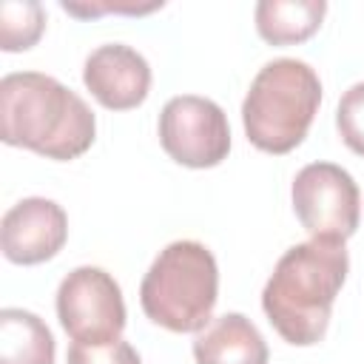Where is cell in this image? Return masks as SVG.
Here are the masks:
<instances>
[{"mask_svg": "<svg viewBox=\"0 0 364 364\" xmlns=\"http://www.w3.org/2000/svg\"><path fill=\"white\" fill-rule=\"evenodd\" d=\"M347 270L350 256L341 239H307L287 247L262 290V310L273 330L296 347L318 344Z\"/></svg>", "mask_w": 364, "mask_h": 364, "instance_id": "6da1fadb", "label": "cell"}, {"mask_svg": "<svg viewBox=\"0 0 364 364\" xmlns=\"http://www.w3.org/2000/svg\"><path fill=\"white\" fill-rule=\"evenodd\" d=\"M0 136L46 159L82 156L97 136L94 111L80 94L40 71H14L0 80Z\"/></svg>", "mask_w": 364, "mask_h": 364, "instance_id": "7a4b0ae2", "label": "cell"}, {"mask_svg": "<svg viewBox=\"0 0 364 364\" xmlns=\"http://www.w3.org/2000/svg\"><path fill=\"white\" fill-rule=\"evenodd\" d=\"M318 105L321 80L304 60H270L259 68L245 94V136L264 154H290L304 142Z\"/></svg>", "mask_w": 364, "mask_h": 364, "instance_id": "3957f363", "label": "cell"}, {"mask_svg": "<svg viewBox=\"0 0 364 364\" xmlns=\"http://www.w3.org/2000/svg\"><path fill=\"white\" fill-rule=\"evenodd\" d=\"M219 299V267L213 253L193 239L159 250L139 284L145 316L171 333H202Z\"/></svg>", "mask_w": 364, "mask_h": 364, "instance_id": "277c9868", "label": "cell"}, {"mask_svg": "<svg viewBox=\"0 0 364 364\" xmlns=\"http://www.w3.org/2000/svg\"><path fill=\"white\" fill-rule=\"evenodd\" d=\"M57 318L74 344H111L125 330V299L102 267H74L57 287Z\"/></svg>", "mask_w": 364, "mask_h": 364, "instance_id": "5b68a950", "label": "cell"}, {"mask_svg": "<svg viewBox=\"0 0 364 364\" xmlns=\"http://www.w3.org/2000/svg\"><path fill=\"white\" fill-rule=\"evenodd\" d=\"M290 199L296 219L310 233V239H341L347 242L361 216V193L350 171L336 162L304 165L293 185Z\"/></svg>", "mask_w": 364, "mask_h": 364, "instance_id": "8992f818", "label": "cell"}, {"mask_svg": "<svg viewBox=\"0 0 364 364\" xmlns=\"http://www.w3.org/2000/svg\"><path fill=\"white\" fill-rule=\"evenodd\" d=\"M159 142L165 154L185 168H216L230 151V125L225 111L196 94L171 97L159 114Z\"/></svg>", "mask_w": 364, "mask_h": 364, "instance_id": "52a82bcc", "label": "cell"}, {"mask_svg": "<svg viewBox=\"0 0 364 364\" xmlns=\"http://www.w3.org/2000/svg\"><path fill=\"white\" fill-rule=\"evenodd\" d=\"M68 239L65 210L46 196H28L11 205L0 222L3 256L14 264H40L54 259Z\"/></svg>", "mask_w": 364, "mask_h": 364, "instance_id": "ba28073f", "label": "cell"}, {"mask_svg": "<svg viewBox=\"0 0 364 364\" xmlns=\"http://www.w3.org/2000/svg\"><path fill=\"white\" fill-rule=\"evenodd\" d=\"M82 82L102 108L131 111L142 105L151 91V65L136 48L105 43L85 57Z\"/></svg>", "mask_w": 364, "mask_h": 364, "instance_id": "9c48e42d", "label": "cell"}, {"mask_svg": "<svg viewBox=\"0 0 364 364\" xmlns=\"http://www.w3.org/2000/svg\"><path fill=\"white\" fill-rule=\"evenodd\" d=\"M196 364H267V341L259 327L242 313L213 318L193 338Z\"/></svg>", "mask_w": 364, "mask_h": 364, "instance_id": "30bf717a", "label": "cell"}, {"mask_svg": "<svg viewBox=\"0 0 364 364\" xmlns=\"http://www.w3.org/2000/svg\"><path fill=\"white\" fill-rule=\"evenodd\" d=\"M324 14V0H262L256 3V31L270 46H296L321 28Z\"/></svg>", "mask_w": 364, "mask_h": 364, "instance_id": "8fae6325", "label": "cell"}, {"mask_svg": "<svg viewBox=\"0 0 364 364\" xmlns=\"http://www.w3.org/2000/svg\"><path fill=\"white\" fill-rule=\"evenodd\" d=\"M57 347L48 324L23 307L0 310V364H54Z\"/></svg>", "mask_w": 364, "mask_h": 364, "instance_id": "7c38bea8", "label": "cell"}, {"mask_svg": "<svg viewBox=\"0 0 364 364\" xmlns=\"http://www.w3.org/2000/svg\"><path fill=\"white\" fill-rule=\"evenodd\" d=\"M46 31V9L37 0L0 3V48L28 51Z\"/></svg>", "mask_w": 364, "mask_h": 364, "instance_id": "4fadbf2b", "label": "cell"}, {"mask_svg": "<svg viewBox=\"0 0 364 364\" xmlns=\"http://www.w3.org/2000/svg\"><path fill=\"white\" fill-rule=\"evenodd\" d=\"M336 128L341 142L353 154L364 156V82H355L341 94L336 108Z\"/></svg>", "mask_w": 364, "mask_h": 364, "instance_id": "5bb4252c", "label": "cell"}, {"mask_svg": "<svg viewBox=\"0 0 364 364\" xmlns=\"http://www.w3.org/2000/svg\"><path fill=\"white\" fill-rule=\"evenodd\" d=\"M68 364H142V358L128 341L117 338V341L100 344V347L71 344L68 347Z\"/></svg>", "mask_w": 364, "mask_h": 364, "instance_id": "9a60e30c", "label": "cell"}, {"mask_svg": "<svg viewBox=\"0 0 364 364\" xmlns=\"http://www.w3.org/2000/svg\"><path fill=\"white\" fill-rule=\"evenodd\" d=\"M60 6H63V11H68L74 17H97V14H108V11H114V14H148V11L162 9V3L139 6V3H68V0Z\"/></svg>", "mask_w": 364, "mask_h": 364, "instance_id": "2e32d148", "label": "cell"}]
</instances>
